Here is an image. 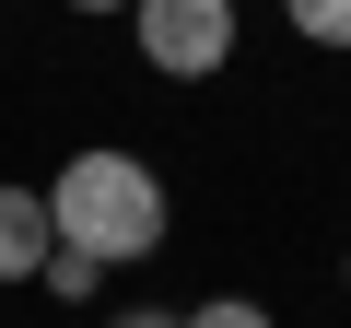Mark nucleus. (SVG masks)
I'll return each mask as SVG.
<instances>
[{"instance_id":"obj_1","label":"nucleus","mask_w":351,"mask_h":328,"mask_svg":"<svg viewBox=\"0 0 351 328\" xmlns=\"http://www.w3.org/2000/svg\"><path fill=\"white\" fill-rule=\"evenodd\" d=\"M47 223L71 258L117 270V258H152L164 246V176L141 152H71L59 164V188H47Z\"/></svg>"},{"instance_id":"obj_2","label":"nucleus","mask_w":351,"mask_h":328,"mask_svg":"<svg viewBox=\"0 0 351 328\" xmlns=\"http://www.w3.org/2000/svg\"><path fill=\"white\" fill-rule=\"evenodd\" d=\"M129 24H141V59L164 82H211L234 59V0H141Z\"/></svg>"},{"instance_id":"obj_3","label":"nucleus","mask_w":351,"mask_h":328,"mask_svg":"<svg viewBox=\"0 0 351 328\" xmlns=\"http://www.w3.org/2000/svg\"><path fill=\"white\" fill-rule=\"evenodd\" d=\"M59 258V223H47V188H12L0 176V281H36Z\"/></svg>"},{"instance_id":"obj_4","label":"nucleus","mask_w":351,"mask_h":328,"mask_svg":"<svg viewBox=\"0 0 351 328\" xmlns=\"http://www.w3.org/2000/svg\"><path fill=\"white\" fill-rule=\"evenodd\" d=\"M304 47H351V0H281Z\"/></svg>"},{"instance_id":"obj_5","label":"nucleus","mask_w":351,"mask_h":328,"mask_svg":"<svg viewBox=\"0 0 351 328\" xmlns=\"http://www.w3.org/2000/svg\"><path fill=\"white\" fill-rule=\"evenodd\" d=\"M176 328H269V305H246V293H211V305H188Z\"/></svg>"},{"instance_id":"obj_6","label":"nucleus","mask_w":351,"mask_h":328,"mask_svg":"<svg viewBox=\"0 0 351 328\" xmlns=\"http://www.w3.org/2000/svg\"><path fill=\"white\" fill-rule=\"evenodd\" d=\"M36 281H47V293H71V305H82V293H94V281H106V270H94V258H71V246H59V258H47V270H36Z\"/></svg>"},{"instance_id":"obj_7","label":"nucleus","mask_w":351,"mask_h":328,"mask_svg":"<svg viewBox=\"0 0 351 328\" xmlns=\"http://www.w3.org/2000/svg\"><path fill=\"white\" fill-rule=\"evenodd\" d=\"M117 328H176V316H164V305H129V316H117Z\"/></svg>"},{"instance_id":"obj_8","label":"nucleus","mask_w":351,"mask_h":328,"mask_svg":"<svg viewBox=\"0 0 351 328\" xmlns=\"http://www.w3.org/2000/svg\"><path fill=\"white\" fill-rule=\"evenodd\" d=\"M71 12H141V0H71Z\"/></svg>"},{"instance_id":"obj_9","label":"nucleus","mask_w":351,"mask_h":328,"mask_svg":"<svg viewBox=\"0 0 351 328\" xmlns=\"http://www.w3.org/2000/svg\"><path fill=\"white\" fill-rule=\"evenodd\" d=\"M339 281H351V270H339Z\"/></svg>"}]
</instances>
